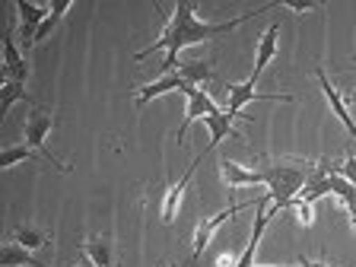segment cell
<instances>
[{
  "label": "cell",
  "mask_w": 356,
  "mask_h": 267,
  "mask_svg": "<svg viewBox=\"0 0 356 267\" xmlns=\"http://www.w3.org/2000/svg\"><path fill=\"white\" fill-rule=\"evenodd\" d=\"M312 169H315V163L296 159V156H283V159L280 156H270V159H261V165L254 163V172H258L261 185H267L270 200H274V207L267 210V213L274 216L277 210L289 207L293 197H299V191L305 188Z\"/></svg>",
  "instance_id": "7a4b0ae2"
},
{
  "label": "cell",
  "mask_w": 356,
  "mask_h": 267,
  "mask_svg": "<svg viewBox=\"0 0 356 267\" xmlns=\"http://www.w3.org/2000/svg\"><path fill=\"white\" fill-rule=\"evenodd\" d=\"M80 267H99V264H92V261H89L86 254H80Z\"/></svg>",
  "instance_id": "484cf974"
},
{
  "label": "cell",
  "mask_w": 356,
  "mask_h": 267,
  "mask_svg": "<svg viewBox=\"0 0 356 267\" xmlns=\"http://www.w3.org/2000/svg\"><path fill=\"white\" fill-rule=\"evenodd\" d=\"M347 99H350V102H356V89H353V92H350V96H347Z\"/></svg>",
  "instance_id": "83f0119b"
},
{
  "label": "cell",
  "mask_w": 356,
  "mask_h": 267,
  "mask_svg": "<svg viewBox=\"0 0 356 267\" xmlns=\"http://www.w3.org/2000/svg\"><path fill=\"white\" fill-rule=\"evenodd\" d=\"M258 76L261 74H254L252 70V76L245 83H232L229 89H226V105H222V111L229 115V118H245V121H254V118H248V115H242V108L248 102H254V99H264V102H293V96H274V92H258Z\"/></svg>",
  "instance_id": "277c9868"
},
{
  "label": "cell",
  "mask_w": 356,
  "mask_h": 267,
  "mask_svg": "<svg viewBox=\"0 0 356 267\" xmlns=\"http://www.w3.org/2000/svg\"><path fill=\"white\" fill-rule=\"evenodd\" d=\"M16 16H19V42L22 44H32L42 29V22L48 19L51 7H42V3H26V0H16Z\"/></svg>",
  "instance_id": "52a82bcc"
},
{
  "label": "cell",
  "mask_w": 356,
  "mask_h": 267,
  "mask_svg": "<svg viewBox=\"0 0 356 267\" xmlns=\"http://www.w3.org/2000/svg\"><path fill=\"white\" fill-rule=\"evenodd\" d=\"M16 102H32V96L26 92V83H13V80H3V96H0V111L7 115Z\"/></svg>",
  "instance_id": "ac0fdd59"
},
{
  "label": "cell",
  "mask_w": 356,
  "mask_h": 267,
  "mask_svg": "<svg viewBox=\"0 0 356 267\" xmlns=\"http://www.w3.org/2000/svg\"><path fill=\"white\" fill-rule=\"evenodd\" d=\"M178 70H181V76H185L188 83H204V80H213V70H210V64H204V60H194V64H178Z\"/></svg>",
  "instance_id": "ffe728a7"
},
{
  "label": "cell",
  "mask_w": 356,
  "mask_h": 267,
  "mask_svg": "<svg viewBox=\"0 0 356 267\" xmlns=\"http://www.w3.org/2000/svg\"><path fill=\"white\" fill-rule=\"evenodd\" d=\"M10 242L22 245V248H29V252H35V248H44L48 245V236H44L42 229H29V226H16L13 236H10Z\"/></svg>",
  "instance_id": "d6986e66"
},
{
  "label": "cell",
  "mask_w": 356,
  "mask_h": 267,
  "mask_svg": "<svg viewBox=\"0 0 356 267\" xmlns=\"http://www.w3.org/2000/svg\"><path fill=\"white\" fill-rule=\"evenodd\" d=\"M299 264H305V267H327L325 261H309V258H302V261H299Z\"/></svg>",
  "instance_id": "cb8c5ba5"
},
{
  "label": "cell",
  "mask_w": 356,
  "mask_h": 267,
  "mask_svg": "<svg viewBox=\"0 0 356 267\" xmlns=\"http://www.w3.org/2000/svg\"><path fill=\"white\" fill-rule=\"evenodd\" d=\"M80 252L86 254L92 264H99V267H111V242L108 238H102V236H96V238H83L80 242Z\"/></svg>",
  "instance_id": "9a60e30c"
},
{
  "label": "cell",
  "mask_w": 356,
  "mask_h": 267,
  "mask_svg": "<svg viewBox=\"0 0 356 267\" xmlns=\"http://www.w3.org/2000/svg\"><path fill=\"white\" fill-rule=\"evenodd\" d=\"M280 7H286V10H293V13H309V10H318V3H289V0H283Z\"/></svg>",
  "instance_id": "603a6c76"
},
{
  "label": "cell",
  "mask_w": 356,
  "mask_h": 267,
  "mask_svg": "<svg viewBox=\"0 0 356 267\" xmlns=\"http://www.w3.org/2000/svg\"><path fill=\"white\" fill-rule=\"evenodd\" d=\"M274 7H277V3H267V7H261L258 13L252 10V13H242V16H236V19H226V22H204V19H197V16H194V7H191V3L178 0L175 10H172V19L165 22L163 35L156 38L149 48L137 51L134 58L140 60V58H147V54L165 51V60H163V67H159V74H172V70H178V58H181V48H191V44L213 42V38L229 35V32L238 29L242 22L254 19V16H267Z\"/></svg>",
  "instance_id": "6da1fadb"
},
{
  "label": "cell",
  "mask_w": 356,
  "mask_h": 267,
  "mask_svg": "<svg viewBox=\"0 0 356 267\" xmlns=\"http://www.w3.org/2000/svg\"><path fill=\"white\" fill-rule=\"evenodd\" d=\"M44 267H48V264H44Z\"/></svg>",
  "instance_id": "f1b7e54d"
},
{
  "label": "cell",
  "mask_w": 356,
  "mask_h": 267,
  "mask_svg": "<svg viewBox=\"0 0 356 267\" xmlns=\"http://www.w3.org/2000/svg\"><path fill=\"white\" fill-rule=\"evenodd\" d=\"M315 80H318V86H321V92H325L327 105H331L334 118H337V121H341L343 127H347V134H350V137H356V121L350 118V111H347V102H343L341 89H334V83L327 80V74H325V70H315Z\"/></svg>",
  "instance_id": "9c48e42d"
},
{
  "label": "cell",
  "mask_w": 356,
  "mask_h": 267,
  "mask_svg": "<svg viewBox=\"0 0 356 267\" xmlns=\"http://www.w3.org/2000/svg\"><path fill=\"white\" fill-rule=\"evenodd\" d=\"M254 204H258V197H254V200H245V204H236V207H226L222 213H216V216H207V220H200L197 229H194V238H191V258H200V254H204V248L213 242L216 229H220L222 222L232 220V216L242 213V210L254 207Z\"/></svg>",
  "instance_id": "5b68a950"
},
{
  "label": "cell",
  "mask_w": 356,
  "mask_h": 267,
  "mask_svg": "<svg viewBox=\"0 0 356 267\" xmlns=\"http://www.w3.org/2000/svg\"><path fill=\"white\" fill-rule=\"evenodd\" d=\"M204 127L210 131V143H207V149H213L216 143H222L226 137H236L238 143H245V147H248V137H245V134H238V127L232 124V118H229V115H226L222 108L210 111L207 118H204ZM207 149H204V156H207Z\"/></svg>",
  "instance_id": "ba28073f"
},
{
  "label": "cell",
  "mask_w": 356,
  "mask_h": 267,
  "mask_svg": "<svg viewBox=\"0 0 356 267\" xmlns=\"http://www.w3.org/2000/svg\"><path fill=\"white\" fill-rule=\"evenodd\" d=\"M70 7H74V0H58V3H51V13H48V19L42 22V29H38V35H35V42H32V44L44 42V38L51 35V32L60 26V19L70 13Z\"/></svg>",
  "instance_id": "e0dca14e"
},
{
  "label": "cell",
  "mask_w": 356,
  "mask_h": 267,
  "mask_svg": "<svg viewBox=\"0 0 356 267\" xmlns=\"http://www.w3.org/2000/svg\"><path fill=\"white\" fill-rule=\"evenodd\" d=\"M0 261H3V267H44L42 261L32 258L29 248H22V245H16V242L3 245V254H0Z\"/></svg>",
  "instance_id": "2e32d148"
},
{
  "label": "cell",
  "mask_w": 356,
  "mask_h": 267,
  "mask_svg": "<svg viewBox=\"0 0 356 267\" xmlns=\"http://www.w3.org/2000/svg\"><path fill=\"white\" fill-rule=\"evenodd\" d=\"M204 159V153L194 159L191 165L185 169V175H181V181H175V185L165 191V197H163V210H159V216H163V222H175V216H178V207H181V197H185V188H188V181H191V175H194V169H197V163Z\"/></svg>",
  "instance_id": "7c38bea8"
},
{
  "label": "cell",
  "mask_w": 356,
  "mask_h": 267,
  "mask_svg": "<svg viewBox=\"0 0 356 267\" xmlns=\"http://www.w3.org/2000/svg\"><path fill=\"white\" fill-rule=\"evenodd\" d=\"M188 80L181 76V70H172V74H159L153 83L137 89V108H143L147 102H153L156 96H163V92H172V89H185Z\"/></svg>",
  "instance_id": "8fae6325"
},
{
  "label": "cell",
  "mask_w": 356,
  "mask_h": 267,
  "mask_svg": "<svg viewBox=\"0 0 356 267\" xmlns=\"http://www.w3.org/2000/svg\"><path fill=\"white\" fill-rule=\"evenodd\" d=\"M232 264H236V258H222L220 261V267H232Z\"/></svg>",
  "instance_id": "4316f807"
},
{
  "label": "cell",
  "mask_w": 356,
  "mask_h": 267,
  "mask_svg": "<svg viewBox=\"0 0 356 267\" xmlns=\"http://www.w3.org/2000/svg\"><path fill=\"white\" fill-rule=\"evenodd\" d=\"M54 124H58V118H54L51 108H42V105H35V108H29V115H26V121H22V137H26V147H32L38 156H42L48 165H54L58 172H74L67 163H60L54 153H48V147H44V140H48V134L54 131Z\"/></svg>",
  "instance_id": "3957f363"
},
{
  "label": "cell",
  "mask_w": 356,
  "mask_h": 267,
  "mask_svg": "<svg viewBox=\"0 0 356 267\" xmlns=\"http://www.w3.org/2000/svg\"><path fill=\"white\" fill-rule=\"evenodd\" d=\"M347 216H350V226H353V232H356V207H347Z\"/></svg>",
  "instance_id": "d4e9b609"
},
{
  "label": "cell",
  "mask_w": 356,
  "mask_h": 267,
  "mask_svg": "<svg viewBox=\"0 0 356 267\" xmlns=\"http://www.w3.org/2000/svg\"><path fill=\"white\" fill-rule=\"evenodd\" d=\"M289 207H296L299 222H302V226H312V222H315V210H312V204H305V200L293 197V204H289Z\"/></svg>",
  "instance_id": "44dd1931"
},
{
  "label": "cell",
  "mask_w": 356,
  "mask_h": 267,
  "mask_svg": "<svg viewBox=\"0 0 356 267\" xmlns=\"http://www.w3.org/2000/svg\"><path fill=\"white\" fill-rule=\"evenodd\" d=\"M277 38H280V22H270L264 35L258 38V51H254V74H264V67L277 58Z\"/></svg>",
  "instance_id": "4fadbf2b"
},
{
  "label": "cell",
  "mask_w": 356,
  "mask_h": 267,
  "mask_svg": "<svg viewBox=\"0 0 356 267\" xmlns=\"http://www.w3.org/2000/svg\"><path fill=\"white\" fill-rule=\"evenodd\" d=\"M337 172H341V175L347 178L350 185L356 188V156H353V153H347V156H343V165H341V169H337Z\"/></svg>",
  "instance_id": "7402d4cb"
},
{
  "label": "cell",
  "mask_w": 356,
  "mask_h": 267,
  "mask_svg": "<svg viewBox=\"0 0 356 267\" xmlns=\"http://www.w3.org/2000/svg\"><path fill=\"white\" fill-rule=\"evenodd\" d=\"M181 92H185V99H188V108H185V118H181V124H178V131H175V140H178V143L185 140L188 127H191L194 121H204L210 111H216V102H213V99H210L200 86H194V83H188Z\"/></svg>",
  "instance_id": "8992f818"
},
{
  "label": "cell",
  "mask_w": 356,
  "mask_h": 267,
  "mask_svg": "<svg viewBox=\"0 0 356 267\" xmlns=\"http://www.w3.org/2000/svg\"><path fill=\"white\" fill-rule=\"evenodd\" d=\"M220 175L229 188H245V185H261V178L254 169H245V165L232 163V159H220Z\"/></svg>",
  "instance_id": "5bb4252c"
},
{
  "label": "cell",
  "mask_w": 356,
  "mask_h": 267,
  "mask_svg": "<svg viewBox=\"0 0 356 267\" xmlns=\"http://www.w3.org/2000/svg\"><path fill=\"white\" fill-rule=\"evenodd\" d=\"M3 76L13 83H26V76H29V60L22 58L19 48H16L13 29L3 32Z\"/></svg>",
  "instance_id": "30bf717a"
}]
</instances>
